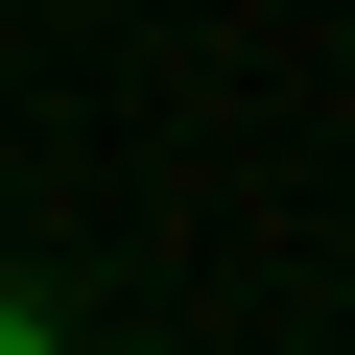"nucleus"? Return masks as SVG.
<instances>
[{"label":"nucleus","instance_id":"nucleus-1","mask_svg":"<svg viewBox=\"0 0 355 355\" xmlns=\"http://www.w3.org/2000/svg\"><path fill=\"white\" fill-rule=\"evenodd\" d=\"M24 331H48V284H24V261H0V355H24Z\"/></svg>","mask_w":355,"mask_h":355}]
</instances>
